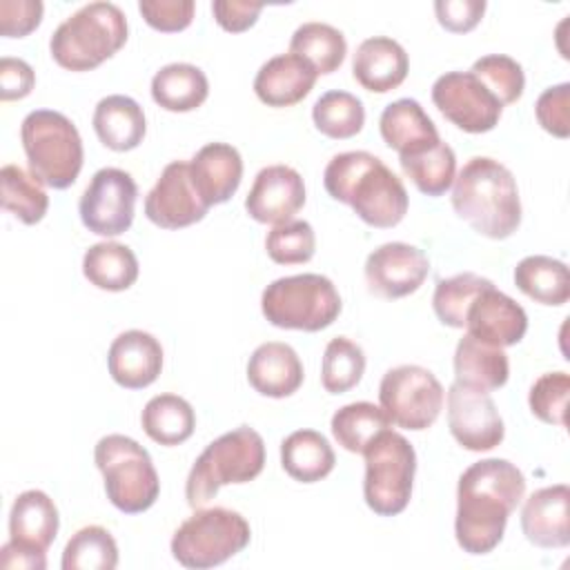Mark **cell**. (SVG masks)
I'll return each mask as SVG.
<instances>
[{
	"mask_svg": "<svg viewBox=\"0 0 570 570\" xmlns=\"http://www.w3.org/2000/svg\"><path fill=\"white\" fill-rule=\"evenodd\" d=\"M363 456V497L367 508L379 517L401 514L412 499L416 474V452L412 443L387 428L370 441Z\"/></svg>",
	"mask_w": 570,
	"mask_h": 570,
	"instance_id": "30bf717a",
	"label": "cell"
},
{
	"mask_svg": "<svg viewBox=\"0 0 570 570\" xmlns=\"http://www.w3.org/2000/svg\"><path fill=\"white\" fill-rule=\"evenodd\" d=\"M434 13L445 31L468 33L481 22L485 13V0H436Z\"/></svg>",
	"mask_w": 570,
	"mask_h": 570,
	"instance_id": "c3c4849f",
	"label": "cell"
},
{
	"mask_svg": "<svg viewBox=\"0 0 570 570\" xmlns=\"http://www.w3.org/2000/svg\"><path fill=\"white\" fill-rule=\"evenodd\" d=\"M470 71L499 98L503 107L517 102L523 96V87H525L523 67L505 53L481 56L479 60H474Z\"/></svg>",
	"mask_w": 570,
	"mask_h": 570,
	"instance_id": "7bdbcfd3",
	"label": "cell"
},
{
	"mask_svg": "<svg viewBox=\"0 0 570 570\" xmlns=\"http://www.w3.org/2000/svg\"><path fill=\"white\" fill-rule=\"evenodd\" d=\"M525 476L508 459H483L463 470L456 485L454 537L463 552L488 554L523 501Z\"/></svg>",
	"mask_w": 570,
	"mask_h": 570,
	"instance_id": "6da1fadb",
	"label": "cell"
},
{
	"mask_svg": "<svg viewBox=\"0 0 570 570\" xmlns=\"http://www.w3.org/2000/svg\"><path fill=\"white\" fill-rule=\"evenodd\" d=\"M0 568H7V570H16V568L18 570H45L47 568V554L7 541L0 548Z\"/></svg>",
	"mask_w": 570,
	"mask_h": 570,
	"instance_id": "816d5d0a",
	"label": "cell"
},
{
	"mask_svg": "<svg viewBox=\"0 0 570 570\" xmlns=\"http://www.w3.org/2000/svg\"><path fill=\"white\" fill-rule=\"evenodd\" d=\"M365 372V354L361 345L347 336H336L327 343L321 363V383L330 394H343L358 385Z\"/></svg>",
	"mask_w": 570,
	"mask_h": 570,
	"instance_id": "60d3db41",
	"label": "cell"
},
{
	"mask_svg": "<svg viewBox=\"0 0 570 570\" xmlns=\"http://www.w3.org/2000/svg\"><path fill=\"white\" fill-rule=\"evenodd\" d=\"M448 428L454 441L470 452L494 450L503 436V419L490 392L452 383L448 390Z\"/></svg>",
	"mask_w": 570,
	"mask_h": 570,
	"instance_id": "5bb4252c",
	"label": "cell"
},
{
	"mask_svg": "<svg viewBox=\"0 0 570 570\" xmlns=\"http://www.w3.org/2000/svg\"><path fill=\"white\" fill-rule=\"evenodd\" d=\"M392 423L383 407L370 403V401H356L338 407L332 416V434L336 443L354 454H363V450L370 445V441L387 430Z\"/></svg>",
	"mask_w": 570,
	"mask_h": 570,
	"instance_id": "e575fe53",
	"label": "cell"
},
{
	"mask_svg": "<svg viewBox=\"0 0 570 570\" xmlns=\"http://www.w3.org/2000/svg\"><path fill=\"white\" fill-rule=\"evenodd\" d=\"M263 7H265L263 2H249V0H214L212 13L220 29L229 33H243L256 24Z\"/></svg>",
	"mask_w": 570,
	"mask_h": 570,
	"instance_id": "681fc988",
	"label": "cell"
},
{
	"mask_svg": "<svg viewBox=\"0 0 570 570\" xmlns=\"http://www.w3.org/2000/svg\"><path fill=\"white\" fill-rule=\"evenodd\" d=\"M465 330L481 343L510 347L525 336L528 314L514 298L497 289L492 283L472 301L465 314Z\"/></svg>",
	"mask_w": 570,
	"mask_h": 570,
	"instance_id": "ac0fdd59",
	"label": "cell"
},
{
	"mask_svg": "<svg viewBox=\"0 0 570 570\" xmlns=\"http://www.w3.org/2000/svg\"><path fill=\"white\" fill-rule=\"evenodd\" d=\"M107 367L120 387L142 390L151 385L163 370V345L149 332L127 330L111 341Z\"/></svg>",
	"mask_w": 570,
	"mask_h": 570,
	"instance_id": "d6986e66",
	"label": "cell"
},
{
	"mask_svg": "<svg viewBox=\"0 0 570 570\" xmlns=\"http://www.w3.org/2000/svg\"><path fill=\"white\" fill-rule=\"evenodd\" d=\"M82 274L98 289L125 292L138 281V258L131 247L116 240H102L85 252Z\"/></svg>",
	"mask_w": 570,
	"mask_h": 570,
	"instance_id": "4dcf8cb0",
	"label": "cell"
},
{
	"mask_svg": "<svg viewBox=\"0 0 570 570\" xmlns=\"http://www.w3.org/2000/svg\"><path fill=\"white\" fill-rule=\"evenodd\" d=\"M379 129L383 142L394 149L399 158L419 156L441 142L436 125L414 98L390 102L379 118Z\"/></svg>",
	"mask_w": 570,
	"mask_h": 570,
	"instance_id": "7402d4cb",
	"label": "cell"
},
{
	"mask_svg": "<svg viewBox=\"0 0 570 570\" xmlns=\"http://www.w3.org/2000/svg\"><path fill=\"white\" fill-rule=\"evenodd\" d=\"M207 209L191 185L185 160H171L145 198V216L163 229L189 227L203 220Z\"/></svg>",
	"mask_w": 570,
	"mask_h": 570,
	"instance_id": "2e32d148",
	"label": "cell"
},
{
	"mask_svg": "<svg viewBox=\"0 0 570 570\" xmlns=\"http://www.w3.org/2000/svg\"><path fill=\"white\" fill-rule=\"evenodd\" d=\"M510 363L503 347L481 343L465 334L454 350V383L492 392L508 383Z\"/></svg>",
	"mask_w": 570,
	"mask_h": 570,
	"instance_id": "83f0119b",
	"label": "cell"
},
{
	"mask_svg": "<svg viewBox=\"0 0 570 570\" xmlns=\"http://www.w3.org/2000/svg\"><path fill=\"white\" fill-rule=\"evenodd\" d=\"M312 120L316 129L334 140H345L356 136L365 125L363 102L341 89L325 91L312 107Z\"/></svg>",
	"mask_w": 570,
	"mask_h": 570,
	"instance_id": "8d00e7d4",
	"label": "cell"
},
{
	"mask_svg": "<svg viewBox=\"0 0 570 570\" xmlns=\"http://www.w3.org/2000/svg\"><path fill=\"white\" fill-rule=\"evenodd\" d=\"M247 519L229 508H196L171 537V557L191 570L220 566L249 546Z\"/></svg>",
	"mask_w": 570,
	"mask_h": 570,
	"instance_id": "9c48e42d",
	"label": "cell"
},
{
	"mask_svg": "<svg viewBox=\"0 0 570 570\" xmlns=\"http://www.w3.org/2000/svg\"><path fill=\"white\" fill-rule=\"evenodd\" d=\"M265 252L278 265H301L316 252V234L307 220L274 225L265 236Z\"/></svg>",
	"mask_w": 570,
	"mask_h": 570,
	"instance_id": "b9f144b4",
	"label": "cell"
},
{
	"mask_svg": "<svg viewBox=\"0 0 570 570\" xmlns=\"http://www.w3.org/2000/svg\"><path fill=\"white\" fill-rule=\"evenodd\" d=\"M492 285L490 278L479 276L474 272H463L450 278H441L432 294V307L436 318L454 330L465 327V314L472 301Z\"/></svg>",
	"mask_w": 570,
	"mask_h": 570,
	"instance_id": "ab89813d",
	"label": "cell"
},
{
	"mask_svg": "<svg viewBox=\"0 0 570 570\" xmlns=\"http://www.w3.org/2000/svg\"><path fill=\"white\" fill-rule=\"evenodd\" d=\"M145 434L158 445H180L185 443L196 428V414L189 401L178 394H158L151 396L140 414Z\"/></svg>",
	"mask_w": 570,
	"mask_h": 570,
	"instance_id": "d6a6232c",
	"label": "cell"
},
{
	"mask_svg": "<svg viewBox=\"0 0 570 570\" xmlns=\"http://www.w3.org/2000/svg\"><path fill=\"white\" fill-rule=\"evenodd\" d=\"M60 528L53 499L42 490H24L9 512V541L36 552H47Z\"/></svg>",
	"mask_w": 570,
	"mask_h": 570,
	"instance_id": "484cf974",
	"label": "cell"
},
{
	"mask_svg": "<svg viewBox=\"0 0 570 570\" xmlns=\"http://www.w3.org/2000/svg\"><path fill=\"white\" fill-rule=\"evenodd\" d=\"M303 363L294 347L281 341L258 345L247 361L249 385L269 399L292 396L303 385Z\"/></svg>",
	"mask_w": 570,
	"mask_h": 570,
	"instance_id": "d4e9b609",
	"label": "cell"
},
{
	"mask_svg": "<svg viewBox=\"0 0 570 570\" xmlns=\"http://www.w3.org/2000/svg\"><path fill=\"white\" fill-rule=\"evenodd\" d=\"M281 465L294 481L316 483L334 470L336 454L321 432L296 430L281 443Z\"/></svg>",
	"mask_w": 570,
	"mask_h": 570,
	"instance_id": "f546056e",
	"label": "cell"
},
{
	"mask_svg": "<svg viewBox=\"0 0 570 570\" xmlns=\"http://www.w3.org/2000/svg\"><path fill=\"white\" fill-rule=\"evenodd\" d=\"M33 85H36V73L29 62H24L22 58H9V56L0 60V98L4 102L27 98Z\"/></svg>",
	"mask_w": 570,
	"mask_h": 570,
	"instance_id": "f907efd6",
	"label": "cell"
},
{
	"mask_svg": "<svg viewBox=\"0 0 570 570\" xmlns=\"http://www.w3.org/2000/svg\"><path fill=\"white\" fill-rule=\"evenodd\" d=\"M407 71L410 58L405 49L387 36L363 40L352 58L354 80L372 94H387L396 89L407 78Z\"/></svg>",
	"mask_w": 570,
	"mask_h": 570,
	"instance_id": "603a6c76",
	"label": "cell"
},
{
	"mask_svg": "<svg viewBox=\"0 0 570 570\" xmlns=\"http://www.w3.org/2000/svg\"><path fill=\"white\" fill-rule=\"evenodd\" d=\"M261 309L274 327L321 332L338 318L343 303L327 276L294 274L276 278L263 289Z\"/></svg>",
	"mask_w": 570,
	"mask_h": 570,
	"instance_id": "ba28073f",
	"label": "cell"
},
{
	"mask_svg": "<svg viewBox=\"0 0 570 570\" xmlns=\"http://www.w3.org/2000/svg\"><path fill=\"white\" fill-rule=\"evenodd\" d=\"M263 436L249 425H238L214 439L194 461L185 483V499L194 510L203 508L223 485L249 483L263 472Z\"/></svg>",
	"mask_w": 570,
	"mask_h": 570,
	"instance_id": "5b68a950",
	"label": "cell"
},
{
	"mask_svg": "<svg viewBox=\"0 0 570 570\" xmlns=\"http://www.w3.org/2000/svg\"><path fill=\"white\" fill-rule=\"evenodd\" d=\"M91 125L98 140L111 151L136 149L147 131L142 107L122 94H111L98 100Z\"/></svg>",
	"mask_w": 570,
	"mask_h": 570,
	"instance_id": "4316f807",
	"label": "cell"
},
{
	"mask_svg": "<svg viewBox=\"0 0 570 570\" xmlns=\"http://www.w3.org/2000/svg\"><path fill=\"white\" fill-rule=\"evenodd\" d=\"M305 205L303 176L287 165L263 167L245 198L247 214L263 225H281L294 218Z\"/></svg>",
	"mask_w": 570,
	"mask_h": 570,
	"instance_id": "e0dca14e",
	"label": "cell"
},
{
	"mask_svg": "<svg viewBox=\"0 0 570 570\" xmlns=\"http://www.w3.org/2000/svg\"><path fill=\"white\" fill-rule=\"evenodd\" d=\"M107 499L125 514L149 510L160 494V479L149 452L125 434H107L94 448Z\"/></svg>",
	"mask_w": 570,
	"mask_h": 570,
	"instance_id": "52a82bcc",
	"label": "cell"
},
{
	"mask_svg": "<svg viewBox=\"0 0 570 570\" xmlns=\"http://www.w3.org/2000/svg\"><path fill=\"white\" fill-rule=\"evenodd\" d=\"M539 125L554 138L570 136V85L559 82L548 87L534 102Z\"/></svg>",
	"mask_w": 570,
	"mask_h": 570,
	"instance_id": "f6af8a7d",
	"label": "cell"
},
{
	"mask_svg": "<svg viewBox=\"0 0 570 570\" xmlns=\"http://www.w3.org/2000/svg\"><path fill=\"white\" fill-rule=\"evenodd\" d=\"M430 272L423 249L410 243H385L376 247L363 267L367 289L381 298H403L414 294Z\"/></svg>",
	"mask_w": 570,
	"mask_h": 570,
	"instance_id": "9a60e30c",
	"label": "cell"
},
{
	"mask_svg": "<svg viewBox=\"0 0 570 570\" xmlns=\"http://www.w3.org/2000/svg\"><path fill=\"white\" fill-rule=\"evenodd\" d=\"M514 285L534 303L563 305L570 298L568 265L559 258L534 254L525 256L514 267Z\"/></svg>",
	"mask_w": 570,
	"mask_h": 570,
	"instance_id": "1f68e13d",
	"label": "cell"
},
{
	"mask_svg": "<svg viewBox=\"0 0 570 570\" xmlns=\"http://www.w3.org/2000/svg\"><path fill=\"white\" fill-rule=\"evenodd\" d=\"M189 176L200 200L212 205L227 203L243 178V158L227 142H207L189 160Z\"/></svg>",
	"mask_w": 570,
	"mask_h": 570,
	"instance_id": "44dd1931",
	"label": "cell"
},
{
	"mask_svg": "<svg viewBox=\"0 0 570 570\" xmlns=\"http://www.w3.org/2000/svg\"><path fill=\"white\" fill-rule=\"evenodd\" d=\"M443 385L421 365H399L383 374L379 401L390 423L421 432L434 425L443 410Z\"/></svg>",
	"mask_w": 570,
	"mask_h": 570,
	"instance_id": "8fae6325",
	"label": "cell"
},
{
	"mask_svg": "<svg viewBox=\"0 0 570 570\" xmlns=\"http://www.w3.org/2000/svg\"><path fill=\"white\" fill-rule=\"evenodd\" d=\"M194 0H140L138 11L145 22L163 33H176L191 24Z\"/></svg>",
	"mask_w": 570,
	"mask_h": 570,
	"instance_id": "bcb514c9",
	"label": "cell"
},
{
	"mask_svg": "<svg viewBox=\"0 0 570 570\" xmlns=\"http://www.w3.org/2000/svg\"><path fill=\"white\" fill-rule=\"evenodd\" d=\"M0 200L4 212L24 225H36L49 209V196L42 183L18 165H4L0 171Z\"/></svg>",
	"mask_w": 570,
	"mask_h": 570,
	"instance_id": "d590c367",
	"label": "cell"
},
{
	"mask_svg": "<svg viewBox=\"0 0 570 570\" xmlns=\"http://www.w3.org/2000/svg\"><path fill=\"white\" fill-rule=\"evenodd\" d=\"M568 394H570L568 372H546L530 387V394H528L530 412L548 425L566 428Z\"/></svg>",
	"mask_w": 570,
	"mask_h": 570,
	"instance_id": "ee69618b",
	"label": "cell"
},
{
	"mask_svg": "<svg viewBox=\"0 0 570 570\" xmlns=\"http://www.w3.org/2000/svg\"><path fill=\"white\" fill-rule=\"evenodd\" d=\"M62 570H114L118 566V543L102 525H85L62 550Z\"/></svg>",
	"mask_w": 570,
	"mask_h": 570,
	"instance_id": "f35d334b",
	"label": "cell"
},
{
	"mask_svg": "<svg viewBox=\"0 0 570 570\" xmlns=\"http://www.w3.org/2000/svg\"><path fill=\"white\" fill-rule=\"evenodd\" d=\"M434 107L468 134L492 131L503 114L499 98L472 73V71H448L432 85Z\"/></svg>",
	"mask_w": 570,
	"mask_h": 570,
	"instance_id": "4fadbf2b",
	"label": "cell"
},
{
	"mask_svg": "<svg viewBox=\"0 0 570 570\" xmlns=\"http://www.w3.org/2000/svg\"><path fill=\"white\" fill-rule=\"evenodd\" d=\"M289 53L303 58L314 67V71L332 73L336 71L347 53L345 36L327 22H303L289 40Z\"/></svg>",
	"mask_w": 570,
	"mask_h": 570,
	"instance_id": "836d02e7",
	"label": "cell"
},
{
	"mask_svg": "<svg viewBox=\"0 0 570 570\" xmlns=\"http://www.w3.org/2000/svg\"><path fill=\"white\" fill-rule=\"evenodd\" d=\"M316 78L318 73L303 58L278 53L256 71L254 94L267 107H292L314 89Z\"/></svg>",
	"mask_w": 570,
	"mask_h": 570,
	"instance_id": "cb8c5ba5",
	"label": "cell"
},
{
	"mask_svg": "<svg viewBox=\"0 0 570 570\" xmlns=\"http://www.w3.org/2000/svg\"><path fill=\"white\" fill-rule=\"evenodd\" d=\"M403 174L414 183V187L425 196H443L456 176V156L448 142H439L432 149L399 158Z\"/></svg>",
	"mask_w": 570,
	"mask_h": 570,
	"instance_id": "74e56055",
	"label": "cell"
},
{
	"mask_svg": "<svg viewBox=\"0 0 570 570\" xmlns=\"http://www.w3.org/2000/svg\"><path fill=\"white\" fill-rule=\"evenodd\" d=\"M127 18L114 2H89L58 24L49 40L51 58L69 71H91L127 42Z\"/></svg>",
	"mask_w": 570,
	"mask_h": 570,
	"instance_id": "277c9868",
	"label": "cell"
},
{
	"mask_svg": "<svg viewBox=\"0 0 570 570\" xmlns=\"http://www.w3.org/2000/svg\"><path fill=\"white\" fill-rule=\"evenodd\" d=\"M521 530L539 548L570 543V488L566 483L534 490L521 510Z\"/></svg>",
	"mask_w": 570,
	"mask_h": 570,
	"instance_id": "ffe728a7",
	"label": "cell"
},
{
	"mask_svg": "<svg viewBox=\"0 0 570 570\" xmlns=\"http://www.w3.org/2000/svg\"><path fill=\"white\" fill-rule=\"evenodd\" d=\"M452 209L485 238L512 236L521 225V198L512 171L488 156L470 158L454 176Z\"/></svg>",
	"mask_w": 570,
	"mask_h": 570,
	"instance_id": "3957f363",
	"label": "cell"
},
{
	"mask_svg": "<svg viewBox=\"0 0 570 570\" xmlns=\"http://www.w3.org/2000/svg\"><path fill=\"white\" fill-rule=\"evenodd\" d=\"M323 185L370 227H394L407 214L410 198L403 180L370 151L336 154L323 171Z\"/></svg>",
	"mask_w": 570,
	"mask_h": 570,
	"instance_id": "7a4b0ae2",
	"label": "cell"
},
{
	"mask_svg": "<svg viewBox=\"0 0 570 570\" xmlns=\"http://www.w3.org/2000/svg\"><path fill=\"white\" fill-rule=\"evenodd\" d=\"M207 96L209 80L205 71L189 62L165 65L151 78V98L165 111H194L207 100Z\"/></svg>",
	"mask_w": 570,
	"mask_h": 570,
	"instance_id": "f1b7e54d",
	"label": "cell"
},
{
	"mask_svg": "<svg viewBox=\"0 0 570 570\" xmlns=\"http://www.w3.org/2000/svg\"><path fill=\"white\" fill-rule=\"evenodd\" d=\"M20 140L31 174L51 189L76 183L85 149L76 125L60 111L33 109L20 125Z\"/></svg>",
	"mask_w": 570,
	"mask_h": 570,
	"instance_id": "8992f818",
	"label": "cell"
},
{
	"mask_svg": "<svg viewBox=\"0 0 570 570\" xmlns=\"http://www.w3.org/2000/svg\"><path fill=\"white\" fill-rule=\"evenodd\" d=\"M136 200L138 185L131 174L118 167H102L85 187L78 203V214L91 234L111 238L131 227Z\"/></svg>",
	"mask_w": 570,
	"mask_h": 570,
	"instance_id": "7c38bea8",
	"label": "cell"
},
{
	"mask_svg": "<svg viewBox=\"0 0 570 570\" xmlns=\"http://www.w3.org/2000/svg\"><path fill=\"white\" fill-rule=\"evenodd\" d=\"M45 4L40 0H0V33L4 38H24L38 29Z\"/></svg>",
	"mask_w": 570,
	"mask_h": 570,
	"instance_id": "7dc6e473",
	"label": "cell"
}]
</instances>
